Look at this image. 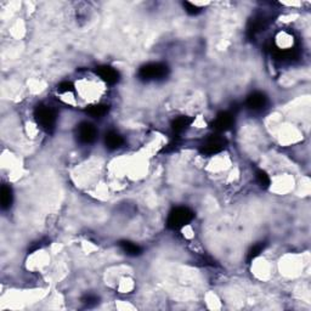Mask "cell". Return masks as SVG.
I'll use <instances>...</instances> for the list:
<instances>
[{"mask_svg":"<svg viewBox=\"0 0 311 311\" xmlns=\"http://www.w3.org/2000/svg\"><path fill=\"white\" fill-rule=\"evenodd\" d=\"M34 118L37 124L42 128L44 132L51 133L56 127V113L49 106L39 105L34 110Z\"/></svg>","mask_w":311,"mask_h":311,"instance_id":"1","label":"cell"},{"mask_svg":"<svg viewBox=\"0 0 311 311\" xmlns=\"http://www.w3.org/2000/svg\"><path fill=\"white\" fill-rule=\"evenodd\" d=\"M193 219V212L187 207H177L168 217L167 225L172 230H179L189 225Z\"/></svg>","mask_w":311,"mask_h":311,"instance_id":"2","label":"cell"},{"mask_svg":"<svg viewBox=\"0 0 311 311\" xmlns=\"http://www.w3.org/2000/svg\"><path fill=\"white\" fill-rule=\"evenodd\" d=\"M168 74V67L163 63L160 62H153V63H147V65L142 66L139 71V77L142 80H158L163 79L167 77Z\"/></svg>","mask_w":311,"mask_h":311,"instance_id":"3","label":"cell"},{"mask_svg":"<svg viewBox=\"0 0 311 311\" xmlns=\"http://www.w3.org/2000/svg\"><path fill=\"white\" fill-rule=\"evenodd\" d=\"M225 147L224 137L220 135H213L208 137L203 144L201 145V152L207 156H213V154L219 153Z\"/></svg>","mask_w":311,"mask_h":311,"instance_id":"4","label":"cell"},{"mask_svg":"<svg viewBox=\"0 0 311 311\" xmlns=\"http://www.w3.org/2000/svg\"><path fill=\"white\" fill-rule=\"evenodd\" d=\"M77 136L82 144H91L96 140L97 130L92 124L83 122L77 128Z\"/></svg>","mask_w":311,"mask_h":311,"instance_id":"5","label":"cell"},{"mask_svg":"<svg viewBox=\"0 0 311 311\" xmlns=\"http://www.w3.org/2000/svg\"><path fill=\"white\" fill-rule=\"evenodd\" d=\"M235 123L234 115L231 112H220L219 115L217 116V118L213 122V129L217 133H224L227 132L229 129H231L232 125Z\"/></svg>","mask_w":311,"mask_h":311,"instance_id":"6","label":"cell"},{"mask_svg":"<svg viewBox=\"0 0 311 311\" xmlns=\"http://www.w3.org/2000/svg\"><path fill=\"white\" fill-rule=\"evenodd\" d=\"M96 74L99 75L100 79H102L105 83H107V84H116L119 80V73H118V71L107 65L99 66L96 68Z\"/></svg>","mask_w":311,"mask_h":311,"instance_id":"7","label":"cell"},{"mask_svg":"<svg viewBox=\"0 0 311 311\" xmlns=\"http://www.w3.org/2000/svg\"><path fill=\"white\" fill-rule=\"evenodd\" d=\"M246 105L247 107L252 111H262L263 108L267 105V97L260 91L252 92V94L247 97Z\"/></svg>","mask_w":311,"mask_h":311,"instance_id":"8","label":"cell"},{"mask_svg":"<svg viewBox=\"0 0 311 311\" xmlns=\"http://www.w3.org/2000/svg\"><path fill=\"white\" fill-rule=\"evenodd\" d=\"M123 144H124V139H123L122 135L118 134L117 132H115V130H111V132L106 133L105 145L108 149H111V151H115V149L119 148Z\"/></svg>","mask_w":311,"mask_h":311,"instance_id":"9","label":"cell"},{"mask_svg":"<svg viewBox=\"0 0 311 311\" xmlns=\"http://www.w3.org/2000/svg\"><path fill=\"white\" fill-rule=\"evenodd\" d=\"M192 119L191 118L186 117V116H181V117H178L177 119L173 120L172 123V130L177 134H180V133L185 132L187 128L191 125Z\"/></svg>","mask_w":311,"mask_h":311,"instance_id":"10","label":"cell"},{"mask_svg":"<svg viewBox=\"0 0 311 311\" xmlns=\"http://www.w3.org/2000/svg\"><path fill=\"white\" fill-rule=\"evenodd\" d=\"M108 112V106L107 105H92L89 108H87V113L89 116H91L92 118H102L105 117Z\"/></svg>","mask_w":311,"mask_h":311,"instance_id":"11","label":"cell"},{"mask_svg":"<svg viewBox=\"0 0 311 311\" xmlns=\"http://www.w3.org/2000/svg\"><path fill=\"white\" fill-rule=\"evenodd\" d=\"M0 201H1V207L3 209H6L13 203V191H11L10 186L3 185L1 187V192H0Z\"/></svg>","mask_w":311,"mask_h":311,"instance_id":"12","label":"cell"},{"mask_svg":"<svg viewBox=\"0 0 311 311\" xmlns=\"http://www.w3.org/2000/svg\"><path fill=\"white\" fill-rule=\"evenodd\" d=\"M120 247H122V249L128 254V255H132V256L140 255L142 252L141 247L137 246L136 243H133V242H129V241L120 242Z\"/></svg>","mask_w":311,"mask_h":311,"instance_id":"13","label":"cell"},{"mask_svg":"<svg viewBox=\"0 0 311 311\" xmlns=\"http://www.w3.org/2000/svg\"><path fill=\"white\" fill-rule=\"evenodd\" d=\"M255 179H256V182H258L262 187H267L270 185V182H271L270 177L264 172V170H258V172L255 173Z\"/></svg>","mask_w":311,"mask_h":311,"instance_id":"14","label":"cell"},{"mask_svg":"<svg viewBox=\"0 0 311 311\" xmlns=\"http://www.w3.org/2000/svg\"><path fill=\"white\" fill-rule=\"evenodd\" d=\"M263 249H264V244H256V246H254L248 253V260H249V262H251V260H254V259H255L256 256L259 255V254L262 253Z\"/></svg>","mask_w":311,"mask_h":311,"instance_id":"15","label":"cell"},{"mask_svg":"<svg viewBox=\"0 0 311 311\" xmlns=\"http://www.w3.org/2000/svg\"><path fill=\"white\" fill-rule=\"evenodd\" d=\"M184 8L186 10V13H189L190 15H197V14L201 13V8H198L194 4L189 3V1H185L184 3Z\"/></svg>","mask_w":311,"mask_h":311,"instance_id":"16","label":"cell"},{"mask_svg":"<svg viewBox=\"0 0 311 311\" xmlns=\"http://www.w3.org/2000/svg\"><path fill=\"white\" fill-rule=\"evenodd\" d=\"M58 90L62 94H67V92H72L74 90V85L71 82H62L60 85H59Z\"/></svg>","mask_w":311,"mask_h":311,"instance_id":"17","label":"cell"}]
</instances>
